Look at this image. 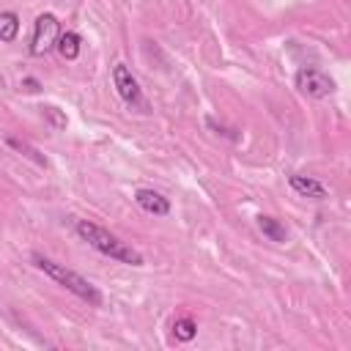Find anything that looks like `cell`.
<instances>
[{
  "label": "cell",
  "instance_id": "cell-1",
  "mask_svg": "<svg viewBox=\"0 0 351 351\" xmlns=\"http://www.w3.org/2000/svg\"><path fill=\"white\" fill-rule=\"evenodd\" d=\"M74 230L85 244H90L96 252H101V255H107V258H112L118 263H126V266H143L145 263L140 250H134L132 244H126L123 239H118L115 233H110L107 228H101V225H96L90 219H77Z\"/></svg>",
  "mask_w": 351,
  "mask_h": 351
},
{
  "label": "cell",
  "instance_id": "cell-2",
  "mask_svg": "<svg viewBox=\"0 0 351 351\" xmlns=\"http://www.w3.org/2000/svg\"><path fill=\"white\" fill-rule=\"evenodd\" d=\"M30 261H33V266H36L38 271H44L49 280H55V282H58V285H63L69 293H74L77 299L88 302L90 307H101V304H104L101 291H99L90 280H85L82 274H77L74 269H69V266H63V263H58V261H52V258L41 255V252H33V255H30Z\"/></svg>",
  "mask_w": 351,
  "mask_h": 351
},
{
  "label": "cell",
  "instance_id": "cell-3",
  "mask_svg": "<svg viewBox=\"0 0 351 351\" xmlns=\"http://www.w3.org/2000/svg\"><path fill=\"white\" fill-rule=\"evenodd\" d=\"M112 85H115V90H118V96L123 99L126 107H132L137 112H148L151 110L145 96H143V88H140L137 77L132 74V69L126 63H115L112 66Z\"/></svg>",
  "mask_w": 351,
  "mask_h": 351
},
{
  "label": "cell",
  "instance_id": "cell-4",
  "mask_svg": "<svg viewBox=\"0 0 351 351\" xmlns=\"http://www.w3.org/2000/svg\"><path fill=\"white\" fill-rule=\"evenodd\" d=\"M293 85L299 93H304L310 99H326L335 93V80L321 66H302L293 74Z\"/></svg>",
  "mask_w": 351,
  "mask_h": 351
},
{
  "label": "cell",
  "instance_id": "cell-5",
  "mask_svg": "<svg viewBox=\"0 0 351 351\" xmlns=\"http://www.w3.org/2000/svg\"><path fill=\"white\" fill-rule=\"evenodd\" d=\"M60 36V22L55 14H41L33 22V38H30V55H47L49 49H55Z\"/></svg>",
  "mask_w": 351,
  "mask_h": 351
},
{
  "label": "cell",
  "instance_id": "cell-6",
  "mask_svg": "<svg viewBox=\"0 0 351 351\" xmlns=\"http://www.w3.org/2000/svg\"><path fill=\"white\" fill-rule=\"evenodd\" d=\"M288 184H291V189H293L296 195H302V197H310V200H326V197H329V189H326L318 178H313V176L291 173V176H288Z\"/></svg>",
  "mask_w": 351,
  "mask_h": 351
},
{
  "label": "cell",
  "instance_id": "cell-7",
  "mask_svg": "<svg viewBox=\"0 0 351 351\" xmlns=\"http://www.w3.org/2000/svg\"><path fill=\"white\" fill-rule=\"evenodd\" d=\"M134 203H137L143 211L154 214V217L170 214V200H167L165 195L154 192V189H137V192H134Z\"/></svg>",
  "mask_w": 351,
  "mask_h": 351
},
{
  "label": "cell",
  "instance_id": "cell-8",
  "mask_svg": "<svg viewBox=\"0 0 351 351\" xmlns=\"http://www.w3.org/2000/svg\"><path fill=\"white\" fill-rule=\"evenodd\" d=\"M255 225H258V230H261L269 241H274V244H285V241H288V230H285V225H282L277 217L261 214V217L255 219Z\"/></svg>",
  "mask_w": 351,
  "mask_h": 351
},
{
  "label": "cell",
  "instance_id": "cell-9",
  "mask_svg": "<svg viewBox=\"0 0 351 351\" xmlns=\"http://www.w3.org/2000/svg\"><path fill=\"white\" fill-rule=\"evenodd\" d=\"M55 49L60 52V58H66V60H77V58H80V49H82V36L74 33V30H66V33L58 36Z\"/></svg>",
  "mask_w": 351,
  "mask_h": 351
},
{
  "label": "cell",
  "instance_id": "cell-10",
  "mask_svg": "<svg viewBox=\"0 0 351 351\" xmlns=\"http://www.w3.org/2000/svg\"><path fill=\"white\" fill-rule=\"evenodd\" d=\"M19 36V16L14 11H0V41L11 44Z\"/></svg>",
  "mask_w": 351,
  "mask_h": 351
},
{
  "label": "cell",
  "instance_id": "cell-11",
  "mask_svg": "<svg viewBox=\"0 0 351 351\" xmlns=\"http://www.w3.org/2000/svg\"><path fill=\"white\" fill-rule=\"evenodd\" d=\"M195 335H197V324H195V318L181 315V318L173 321V337H176V340L189 343V340H195Z\"/></svg>",
  "mask_w": 351,
  "mask_h": 351
},
{
  "label": "cell",
  "instance_id": "cell-12",
  "mask_svg": "<svg viewBox=\"0 0 351 351\" xmlns=\"http://www.w3.org/2000/svg\"><path fill=\"white\" fill-rule=\"evenodd\" d=\"M5 143H8L11 148H16V151H22L25 156H30V159H33L36 165H41V167H47V159H44V156H41V154H38V151H36V148L30 145V143H25V140H19V137H5Z\"/></svg>",
  "mask_w": 351,
  "mask_h": 351
},
{
  "label": "cell",
  "instance_id": "cell-13",
  "mask_svg": "<svg viewBox=\"0 0 351 351\" xmlns=\"http://www.w3.org/2000/svg\"><path fill=\"white\" fill-rule=\"evenodd\" d=\"M206 126H211V129H217V134H225V137H230L233 143H236V140L241 137V134H236L233 129H225V126H219V123H217L214 118H206Z\"/></svg>",
  "mask_w": 351,
  "mask_h": 351
},
{
  "label": "cell",
  "instance_id": "cell-14",
  "mask_svg": "<svg viewBox=\"0 0 351 351\" xmlns=\"http://www.w3.org/2000/svg\"><path fill=\"white\" fill-rule=\"evenodd\" d=\"M41 110H44V115H49V118L55 121V126H58V129H60V126H66V118H63V115H58V110H55V107H41Z\"/></svg>",
  "mask_w": 351,
  "mask_h": 351
},
{
  "label": "cell",
  "instance_id": "cell-15",
  "mask_svg": "<svg viewBox=\"0 0 351 351\" xmlns=\"http://www.w3.org/2000/svg\"><path fill=\"white\" fill-rule=\"evenodd\" d=\"M22 88H25L27 93H36L41 85H38V80H36V77H25V80H22Z\"/></svg>",
  "mask_w": 351,
  "mask_h": 351
}]
</instances>
